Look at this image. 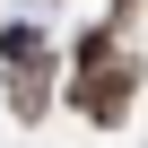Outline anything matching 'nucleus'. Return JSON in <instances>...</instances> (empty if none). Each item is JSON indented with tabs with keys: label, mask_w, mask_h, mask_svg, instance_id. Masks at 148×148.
<instances>
[{
	"label": "nucleus",
	"mask_w": 148,
	"mask_h": 148,
	"mask_svg": "<svg viewBox=\"0 0 148 148\" xmlns=\"http://www.w3.org/2000/svg\"><path fill=\"white\" fill-rule=\"evenodd\" d=\"M131 96H139V61H105V70H87V79L70 87V105H79L96 131H113V122L131 113Z\"/></svg>",
	"instance_id": "obj_1"
},
{
	"label": "nucleus",
	"mask_w": 148,
	"mask_h": 148,
	"mask_svg": "<svg viewBox=\"0 0 148 148\" xmlns=\"http://www.w3.org/2000/svg\"><path fill=\"white\" fill-rule=\"evenodd\" d=\"M9 105H18V122H44V105H52V61H18L9 70Z\"/></svg>",
	"instance_id": "obj_2"
},
{
	"label": "nucleus",
	"mask_w": 148,
	"mask_h": 148,
	"mask_svg": "<svg viewBox=\"0 0 148 148\" xmlns=\"http://www.w3.org/2000/svg\"><path fill=\"white\" fill-rule=\"evenodd\" d=\"M0 52H9V70H18V61H52V44H44L35 26H9V35H0Z\"/></svg>",
	"instance_id": "obj_3"
},
{
	"label": "nucleus",
	"mask_w": 148,
	"mask_h": 148,
	"mask_svg": "<svg viewBox=\"0 0 148 148\" xmlns=\"http://www.w3.org/2000/svg\"><path fill=\"white\" fill-rule=\"evenodd\" d=\"M105 61H122V44H113V26H96V35H79V79H87V70H105Z\"/></svg>",
	"instance_id": "obj_4"
}]
</instances>
